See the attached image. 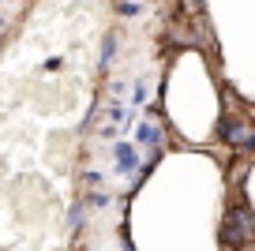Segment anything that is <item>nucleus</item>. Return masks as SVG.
Segmentation results:
<instances>
[{
	"label": "nucleus",
	"mask_w": 255,
	"mask_h": 251,
	"mask_svg": "<svg viewBox=\"0 0 255 251\" xmlns=\"http://www.w3.org/2000/svg\"><path fill=\"white\" fill-rule=\"evenodd\" d=\"M218 139L229 142V146L240 150V154H248V150H255V124L237 120V117H222L218 120Z\"/></svg>",
	"instance_id": "nucleus-1"
},
{
	"label": "nucleus",
	"mask_w": 255,
	"mask_h": 251,
	"mask_svg": "<svg viewBox=\"0 0 255 251\" xmlns=\"http://www.w3.org/2000/svg\"><path fill=\"white\" fill-rule=\"evenodd\" d=\"M117 4H128V0H117Z\"/></svg>",
	"instance_id": "nucleus-12"
},
{
	"label": "nucleus",
	"mask_w": 255,
	"mask_h": 251,
	"mask_svg": "<svg viewBox=\"0 0 255 251\" xmlns=\"http://www.w3.org/2000/svg\"><path fill=\"white\" fill-rule=\"evenodd\" d=\"M117 11H120V15H139L143 8H139L135 0H128V4H117Z\"/></svg>",
	"instance_id": "nucleus-5"
},
{
	"label": "nucleus",
	"mask_w": 255,
	"mask_h": 251,
	"mask_svg": "<svg viewBox=\"0 0 255 251\" xmlns=\"http://www.w3.org/2000/svg\"><path fill=\"white\" fill-rule=\"evenodd\" d=\"M90 203H94V206H105V203H109V195H105V191H90Z\"/></svg>",
	"instance_id": "nucleus-9"
},
{
	"label": "nucleus",
	"mask_w": 255,
	"mask_h": 251,
	"mask_svg": "<svg viewBox=\"0 0 255 251\" xmlns=\"http://www.w3.org/2000/svg\"><path fill=\"white\" fill-rule=\"evenodd\" d=\"M131 102H135V105L146 102V87H143V83H135V94H131Z\"/></svg>",
	"instance_id": "nucleus-8"
},
{
	"label": "nucleus",
	"mask_w": 255,
	"mask_h": 251,
	"mask_svg": "<svg viewBox=\"0 0 255 251\" xmlns=\"http://www.w3.org/2000/svg\"><path fill=\"white\" fill-rule=\"evenodd\" d=\"M79 221H83V206L75 203V206H72V218H68V225H72V229H79Z\"/></svg>",
	"instance_id": "nucleus-7"
},
{
	"label": "nucleus",
	"mask_w": 255,
	"mask_h": 251,
	"mask_svg": "<svg viewBox=\"0 0 255 251\" xmlns=\"http://www.w3.org/2000/svg\"><path fill=\"white\" fill-rule=\"evenodd\" d=\"M113 154H117V173H120V176H128V173H135V169H139V150H135V142H117V146H113Z\"/></svg>",
	"instance_id": "nucleus-2"
},
{
	"label": "nucleus",
	"mask_w": 255,
	"mask_h": 251,
	"mask_svg": "<svg viewBox=\"0 0 255 251\" xmlns=\"http://www.w3.org/2000/svg\"><path fill=\"white\" fill-rule=\"evenodd\" d=\"M120 251H135V244H131V240H128V236H124V244H120Z\"/></svg>",
	"instance_id": "nucleus-11"
},
{
	"label": "nucleus",
	"mask_w": 255,
	"mask_h": 251,
	"mask_svg": "<svg viewBox=\"0 0 255 251\" xmlns=\"http://www.w3.org/2000/svg\"><path fill=\"white\" fill-rule=\"evenodd\" d=\"M139 142H146V146H161V142H165V127H161V124H150V120H146V124H139Z\"/></svg>",
	"instance_id": "nucleus-3"
},
{
	"label": "nucleus",
	"mask_w": 255,
	"mask_h": 251,
	"mask_svg": "<svg viewBox=\"0 0 255 251\" xmlns=\"http://www.w3.org/2000/svg\"><path fill=\"white\" fill-rule=\"evenodd\" d=\"M113 49H117V38H113V34H109V38H105V45H102V68H105V64H109Z\"/></svg>",
	"instance_id": "nucleus-4"
},
{
	"label": "nucleus",
	"mask_w": 255,
	"mask_h": 251,
	"mask_svg": "<svg viewBox=\"0 0 255 251\" xmlns=\"http://www.w3.org/2000/svg\"><path fill=\"white\" fill-rule=\"evenodd\" d=\"M203 4H207V0H184V11H188V15H199Z\"/></svg>",
	"instance_id": "nucleus-6"
},
{
	"label": "nucleus",
	"mask_w": 255,
	"mask_h": 251,
	"mask_svg": "<svg viewBox=\"0 0 255 251\" xmlns=\"http://www.w3.org/2000/svg\"><path fill=\"white\" fill-rule=\"evenodd\" d=\"M60 64H64L60 56H53V60H45V71H60Z\"/></svg>",
	"instance_id": "nucleus-10"
}]
</instances>
